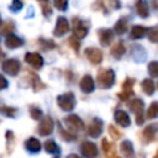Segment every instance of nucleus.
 <instances>
[{
    "label": "nucleus",
    "instance_id": "1",
    "mask_svg": "<svg viewBox=\"0 0 158 158\" xmlns=\"http://www.w3.org/2000/svg\"><path fill=\"white\" fill-rule=\"evenodd\" d=\"M115 81V73L112 69H102L98 74V84L102 89H109Z\"/></svg>",
    "mask_w": 158,
    "mask_h": 158
},
{
    "label": "nucleus",
    "instance_id": "2",
    "mask_svg": "<svg viewBox=\"0 0 158 158\" xmlns=\"http://www.w3.org/2000/svg\"><path fill=\"white\" fill-rule=\"evenodd\" d=\"M57 102L59 107L64 111H72L75 106V98L73 93H65L57 98Z\"/></svg>",
    "mask_w": 158,
    "mask_h": 158
},
{
    "label": "nucleus",
    "instance_id": "3",
    "mask_svg": "<svg viewBox=\"0 0 158 158\" xmlns=\"http://www.w3.org/2000/svg\"><path fill=\"white\" fill-rule=\"evenodd\" d=\"M64 122H65V126L69 128V131L72 133L74 132H78V131H81L84 128V122L81 121V118L77 115H69L64 118Z\"/></svg>",
    "mask_w": 158,
    "mask_h": 158
},
{
    "label": "nucleus",
    "instance_id": "4",
    "mask_svg": "<svg viewBox=\"0 0 158 158\" xmlns=\"http://www.w3.org/2000/svg\"><path fill=\"white\" fill-rule=\"evenodd\" d=\"M128 107L132 112H135L136 115V122L137 125H142L144 121V116H143V102L139 99H135L128 104Z\"/></svg>",
    "mask_w": 158,
    "mask_h": 158
},
{
    "label": "nucleus",
    "instance_id": "5",
    "mask_svg": "<svg viewBox=\"0 0 158 158\" xmlns=\"http://www.w3.org/2000/svg\"><path fill=\"white\" fill-rule=\"evenodd\" d=\"M1 68H2V70H4L6 74H9V75H16V74H19L21 65H20V62H19L17 59L11 58V59H6V60L2 63Z\"/></svg>",
    "mask_w": 158,
    "mask_h": 158
},
{
    "label": "nucleus",
    "instance_id": "6",
    "mask_svg": "<svg viewBox=\"0 0 158 158\" xmlns=\"http://www.w3.org/2000/svg\"><path fill=\"white\" fill-rule=\"evenodd\" d=\"M80 152L85 158H95L98 156V148L95 143H91L89 141H85L80 146Z\"/></svg>",
    "mask_w": 158,
    "mask_h": 158
},
{
    "label": "nucleus",
    "instance_id": "7",
    "mask_svg": "<svg viewBox=\"0 0 158 158\" xmlns=\"http://www.w3.org/2000/svg\"><path fill=\"white\" fill-rule=\"evenodd\" d=\"M84 53L93 64H99L102 60V52L96 47H89L84 51Z\"/></svg>",
    "mask_w": 158,
    "mask_h": 158
},
{
    "label": "nucleus",
    "instance_id": "8",
    "mask_svg": "<svg viewBox=\"0 0 158 158\" xmlns=\"http://www.w3.org/2000/svg\"><path fill=\"white\" fill-rule=\"evenodd\" d=\"M53 127H54L53 120H52L49 116H46V117L41 121L40 126H38V133H40L41 136H48V135H51V133L53 132Z\"/></svg>",
    "mask_w": 158,
    "mask_h": 158
},
{
    "label": "nucleus",
    "instance_id": "9",
    "mask_svg": "<svg viewBox=\"0 0 158 158\" xmlns=\"http://www.w3.org/2000/svg\"><path fill=\"white\" fill-rule=\"evenodd\" d=\"M73 33L77 38H84L88 33V28L84 26L83 21L78 17L73 19Z\"/></svg>",
    "mask_w": 158,
    "mask_h": 158
},
{
    "label": "nucleus",
    "instance_id": "10",
    "mask_svg": "<svg viewBox=\"0 0 158 158\" xmlns=\"http://www.w3.org/2000/svg\"><path fill=\"white\" fill-rule=\"evenodd\" d=\"M68 31H69V23H68L67 19L63 17V16H59V17L57 19V25H56V28H54V31H53L54 36L60 37V36H63L64 33H67Z\"/></svg>",
    "mask_w": 158,
    "mask_h": 158
},
{
    "label": "nucleus",
    "instance_id": "11",
    "mask_svg": "<svg viewBox=\"0 0 158 158\" xmlns=\"http://www.w3.org/2000/svg\"><path fill=\"white\" fill-rule=\"evenodd\" d=\"M25 62L28 63L30 65H32L33 68L38 69V68H41L42 64H43V58H42V56L38 54V53L28 52V53H26V56H25Z\"/></svg>",
    "mask_w": 158,
    "mask_h": 158
},
{
    "label": "nucleus",
    "instance_id": "12",
    "mask_svg": "<svg viewBox=\"0 0 158 158\" xmlns=\"http://www.w3.org/2000/svg\"><path fill=\"white\" fill-rule=\"evenodd\" d=\"M102 132V121L99 118H94L88 128V133L91 137H99L100 133Z\"/></svg>",
    "mask_w": 158,
    "mask_h": 158
},
{
    "label": "nucleus",
    "instance_id": "13",
    "mask_svg": "<svg viewBox=\"0 0 158 158\" xmlns=\"http://www.w3.org/2000/svg\"><path fill=\"white\" fill-rule=\"evenodd\" d=\"M112 37H114V31L110 28H101L99 31V38L102 46H109L112 41Z\"/></svg>",
    "mask_w": 158,
    "mask_h": 158
},
{
    "label": "nucleus",
    "instance_id": "14",
    "mask_svg": "<svg viewBox=\"0 0 158 158\" xmlns=\"http://www.w3.org/2000/svg\"><path fill=\"white\" fill-rule=\"evenodd\" d=\"M80 89H81V91H84L86 94L91 93L95 89L94 80H93V78L90 75H84L81 78V80H80Z\"/></svg>",
    "mask_w": 158,
    "mask_h": 158
},
{
    "label": "nucleus",
    "instance_id": "15",
    "mask_svg": "<svg viewBox=\"0 0 158 158\" xmlns=\"http://www.w3.org/2000/svg\"><path fill=\"white\" fill-rule=\"evenodd\" d=\"M5 44L9 48H17V47H20V46L23 44V40L20 38V37H17L14 33H10V35H7L5 37Z\"/></svg>",
    "mask_w": 158,
    "mask_h": 158
},
{
    "label": "nucleus",
    "instance_id": "16",
    "mask_svg": "<svg viewBox=\"0 0 158 158\" xmlns=\"http://www.w3.org/2000/svg\"><path fill=\"white\" fill-rule=\"evenodd\" d=\"M115 121H116L118 125L123 126V127H127V126H130V123H131V118H130L128 114H126L123 110H117V111L115 112Z\"/></svg>",
    "mask_w": 158,
    "mask_h": 158
},
{
    "label": "nucleus",
    "instance_id": "17",
    "mask_svg": "<svg viewBox=\"0 0 158 158\" xmlns=\"http://www.w3.org/2000/svg\"><path fill=\"white\" fill-rule=\"evenodd\" d=\"M157 130H158V125H157V123L148 125V126L143 130V132H142L144 141H146V142H151V141H153V139H154V136H156Z\"/></svg>",
    "mask_w": 158,
    "mask_h": 158
},
{
    "label": "nucleus",
    "instance_id": "18",
    "mask_svg": "<svg viewBox=\"0 0 158 158\" xmlns=\"http://www.w3.org/2000/svg\"><path fill=\"white\" fill-rule=\"evenodd\" d=\"M25 147H26L27 151H30V152H32V153H37V152H40V149H41V143H40V141H38L37 138L31 137V138H28V139L25 142Z\"/></svg>",
    "mask_w": 158,
    "mask_h": 158
},
{
    "label": "nucleus",
    "instance_id": "19",
    "mask_svg": "<svg viewBox=\"0 0 158 158\" xmlns=\"http://www.w3.org/2000/svg\"><path fill=\"white\" fill-rule=\"evenodd\" d=\"M136 11L141 17H147L149 14V9L146 0H137L136 1Z\"/></svg>",
    "mask_w": 158,
    "mask_h": 158
},
{
    "label": "nucleus",
    "instance_id": "20",
    "mask_svg": "<svg viewBox=\"0 0 158 158\" xmlns=\"http://www.w3.org/2000/svg\"><path fill=\"white\" fill-rule=\"evenodd\" d=\"M148 28L143 27V26H133L132 30H131V35L130 37L133 38V40H138V38H142L143 36H146Z\"/></svg>",
    "mask_w": 158,
    "mask_h": 158
},
{
    "label": "nucleus",
    "instance_id": "21",
    "mask_svg": "<svg viewBox=\"0 0 158 158\" xmlns=\"http://www.w3.org/2000/svg\"><path fill=\"white\" fill-rule=\"evenodd\" d=\"M123 53H125V46H123V42L122 41H118V42H116L114 46H112V48H111V54H112V57H115V58H121L122 56H123Z\"/></svg>",
    "mask_w": 158,
    "mask_h": 158
},
{
    "label": "nucleus",
    "instance_id": "22",
    "mask_svg": "<svg viewBox=\"0 0 158 158\" xmlns=\"http://www.w3.org/2000/svg\"><path fill=\"white\" fill-rule=\"evenodd\" d=\"M127 30V22H126V19L121 17L116 23H115V27H114V31L117 33V35H122L125 33Z\"/></svg>",
    "mask_w": 158,
    "mask_h": 158
},
{
    "label": "nucleus",
    "instance_id": "23",
    "mask_svg": "<svg viewBox=\"0 0 158 158\" xmlns=\"http://www.w3.org/2000/svg\"><path fill=\"white\" fill-rule=\"evenodd\" d=\"M121 152L125 157H131L133 154V146L130 141H123L121 143Z\"/></svg>",
    "mask_w": 158,
    "mask_h": 158
},
{
    "label": "nucleus",
    "instance_id": "24",
    "mask_svg": "<svg viewBox=\"0 0 158 158\" xmlns=\"http://www.w3.org/2000/svg\"><path fill=\"white\" fill-rule=\"evenodd\" d=\"M142 90L147 94V95H152L154 91V83L151 79H144L142 81Z\"/></svg>",
    "mask_w": 158,
    "mask_h": 158
},
{
    "label": "nucleus",
    "instance_id": "25",
    "mask_svg": "<svg viewBox=\"0 0 158 158\" xmlns=\"http://www.w3.org/2000/svg\"><path fill=\"white\" fill-rule=\"evenodd\" d=\"M147 117L148 118H156L158 117V101H154L151 104L147 111Z\"/></svg>",
    "mask_w": 158,
    "mask_h": 158
},
{
    "label": "nucleus",
    "instance_id": "26",
    "mask_svg": "<svg viewBox=\"0 0 158 158\" xmlns=\"http://www.w3.org/2000/svg\"><path fill=\"white\" fill-rule=\"evenodd\" d=\"M44 149H46V152H48V153H58L59 152V148H58V146L56 144V142L54 141H46L44 142Z\"/></svg>",
    "mask_w": 158,
    "mask_h": 158
},
{
    "label": "nucleus",
    "instance_id": "27",
    "mask_svg": "<svg viewBox=\"0 0 158 158\" xmlns=\"http://www.w3.org/2000/svg\"><path fill=\"white\" fill-rule=\"evenodd\" d=\"M16 111H17L16 109L9 107V106H1V107H0V112H2V115L9 116V117H15Z\"/></svg>",
    "mask_w": 158,
    "mask_h": 158
},
{
    "label": "nucleus",
    "instance_id": "28",
    "mask_svg": "<svg viewBox=\"0 0 158 158\" xmlns=\"http://www.w3.org/2000/svg\"><path fill=\"white\" fill-rule=\"evenodd\" d=\"M148 73L153 78L158 77V62H151L148 64Z\"/></svg>",
    "mask_w": 158,
    "mask_h": 158
},
{
    "label": "nucleus",
    "instance_id": "29",
    "mask_svg": "<svg viewBox=\"0 0 158 158\" xmlns=\"http://www.w3.org/2000/svg\"><path fill=\"white\" fill-rule=\"evenodd\" d=\"M148 38L151 42H158V26L148 30Z\"/></svg>",
    "mask_w": 158,
    "mask_h": 158
},
{
    "label": "nucleus",
    "instance_id": "30",
    "mask_svg": "<svg viewBox=\"0 0 158 158\" xmlns=\"http://www.w3.org/2000/svg\"><path fill=\"white\" fill-rule=\"evenodd\" d=\"M30 114H31V117L33 120H40L42 117V111L36 106H31L30 107Z\"/></svg>",
    "mask_w": 158,
    "mask_h": 158
},
{
    "label": "nucleus",
    "instance_id": "31",
    "mask_svg": "<svg viewBox=\"0 0 158 158\" xmlns=\"http://www.w3.org/2000/svg\"><path fill=\"white\" fill-rule=\"evenodd\" d=\"M109 133H110V136L112 137V139H118L120 138V131L115 127V126H112V125H110L109 126Z\"/></svg>",
    "mask_w": 158,
    "mask_h": 158
},
{
    "label": "nucleus",
    "instance_id": "32",
    "mask_svg": "<svg viewBox=\"0 0 158 158\" xmlns=\"http://www.w3.org/2000/svg\"><path fill=\"white\" fill-rule=\"evenodd\" d=\"M67 2H68V0H53L54 6L60 11H64L67 9Z\"/></svg>",
    "mask_w": 158,
    "mask_h": 158
},
{
    "label": "nucleus",
    "instance_id": "33",
    "mask_svg": "<svg viewBox=\"0 0 158 158\" xmlns=\"http://www.w3.org/2000/svg\"><path fill=\"white\" fill-rule=\"evenodd\" d=\"M59 132H60V136H62V138H64V139H67V141H70V139H75V136H74V133H72V132H65V131H63L62 128L59 130Z\"/></svg>",
    "mask_w": 158,
    "mask_h": 158
},
{
    "label": "nucleus",
    "instance_id": "34",
    "mask_svg": "<svg viewBox=\"0 0 158 158\" xmlns=\"http://www.w3.org/2000/svg\"><path fill=\"white\" fill-rule=\"evenodd\" d=\"M35 80H36V83L33 81V90H35V91H38V90H41V89L44 88V84H42V83L40 81V79H38L37 75H35Z\"/></svg>",
    "mask_w": 158,
    "mask_h": 158
},
{
    "label": "nucleus",
    "instance_id": "35",
    "mask_svg": "<svg viewBox=\"0 0 158 158\" xmlns=\"http://www.w3.org/2000/svg\"><path fill=\"white\" fill-rule=\"evenodd\" d=\"M22 9V1L21 0H12V6L11 10L12 11H19Z\"/></svg>",
    "mask_w": 158,
    "mask_h": 158
},
{
    "label": "nucleus",
    "instance_id": "36",
    "mask_svg": "<svg viewBox=\"0 0 158 158\" xmlns=\"http://www.w3.org/2000/svg\"><path fill=\"white\" fill-rule=\"evenodd\" d=\"M133 83H135V79L127 78V79H126V81H125V83H123V85H122L123 90H131V88H132Z\"/></svg>",
    "mask_w": 158,
    "mask_h": 158
},
{
    "label": "nucleus",
    "instance_id": "37",
    "mask_svg": "<svg viewBox=\"0 0 158 158\" xmlns=\"http://www.w3.org/2000/svg\"><path fill=\"white\" fill-rule=\"evenodd\" d=\"M101 146H102V149H104V152L109 154V152H110V149L112 148V146H111V144L107 142V139H106V138H104V139L101 141Z\"/></svg>",
    "mask_w": 158,
    "mask_h": 158
},
{
    "label": "nucleus",
    "instance_id": "38",
    "mask_svg": "<svg viewBox=\"0 0 158 158\" xmlns=\"http://www.w3.org/2000/svg\"><path fill=\"white\" fill-rule=\"evenodd\" d=\"M132 94H133V93H132V90H123L122 93H120V94H118V98H120L121 100H127Z\"/></svg>",
    "mask_w": 158,
    "mask_h": 158
},
{
    "label": "nucleus",
    "instance_id": "39",
    "mask_svg": "<svg viewBox=\"0 0 158 158\" xmlns=\"http://www.w3.org/2000/svg\"><path fill=\"white\" fill-rule=\"evenodd\" d=\"M69 43H70V47L74 48V49L78 52V49H79V42H78L77 37H70V38H69Z\"/></svg>",
    "mask_w": 158,
    "mask_h": 158
},
{
    "label": "nucleus",
    "instance_id": "40",
    "mask_svg": "<svg viewBox=\"0 0 158 158\" xmlns=\"http://www.w3.org/2000/svg\"><path fill=\"white\" fill-rule=\"evenodd\" d=\"M42 12L44 14V15H51V12H52V9L49 7V5L48 4H42Z\"/></svg>",
    "mask_w": 158,
    "mask_h": 158
},
{
    "label": "nucleus",
    "instance_id": "41",
    "mask_svg": "<svg viewBox=\"0 0 158 158\" xmlns=\"http://www.w3.org/2000/svg\"><path fill=\"white\" fill-rule=\"evenodd\" d=\"M12 28H14V26H12L11 23H7V26H5L4 28H1V33H5V35L7 36V35H10V33H11L10 31H11Z\"/></svg>",
    "mask_w": 158,
    "mask_h": 158
},
{
    "label": "nucleus",
    "instance_id": "42",
    "mask_svg": "<svg viewBox=\"0 0 158 158\" xmlns=\"http://www.w3.org/2000/svg\"><path fill=\"white\" fill-rule=\"evenodd\" d=\"M5 88H7V80L5 79V77H2L0 74V90H2Z\"/></svg>",
    "mask_w": 158,
    "mask_h": 158
},
{
    "label": "nucleus",
    "instance_id": "43",
    "mask_svg": "<svg viewBox=\"0 0 158 158\" xmlns=\"http://www.w3.org/2000/svg\"><path fill=\"white\" fill-rule=\"evenodd\" d=\"M67 158H81V157H79L78 154H69Z\"/></svg>",
    "mask_w": 158,
    "mask_h": 158
},
{
    "label": "nucleus",
    "instance_id": "44",
    "mask_svg": "<svg viewBox=\"0 0 158 158\" xmlns=\"http://www.w3.org/2000/svg\"><path fill=\"white\" fill-rule=\"evenodd\" d=\"M2 57H4V53H2V52H1V51H0V59H1V58H2Z\"/></svg>",
    "mask_w": 158,
    "mask_h": 158
},
{
    "label": "nucleus",
    "instance_id": "45",
    "mask_svg": "<svg viewBox=\"0 0 158 158\" xmlns=\"http://www.w3.org/2000/svg\"><path fill=\"white\" fill-rule=\"evenodd\" d=\"M112 158H120V157H116V156H114V157H112Z\"/></svg>",
    "mask_w": 158,
    "mask_h": 158
},
{
    "label": "nucleus",
    "instance_id": "46",
    "mask_svg": "<svg viewBox=\"0 0 158 158\" xmlns=\"http://www.w3.org/2000/svg\"><path fill=\"white\" fill-rule=\"evenodd\" d=\"M0 26H1V17H0Z\"/></svg>",
    "mask_w": 158,
    "mask_h": 158
},
{
    "label": "nucleus",
    "instance_id": "47",
    "mask_svg": "<svg viewBox=\"0 0 158 158\" xmlns=\"http://www.w3.org/2000/svg\"><path fill=\"white\" fill-rule=\"evenodd\" d=\"M41 1H47V0H41Z\"/></svg>",
    "mask_w": 158,
    "mask_h": 158
},
{
    "label": "nucleus",
    "instance_id": "48",
    "mask_svg": "<svg viewBox=\"0 0 158 158\" xmlns=\"http://www.w3.org/2000/svg\"><path fill=\"white\" fill-rule=\"evenodd\" d=\"M157 153H158V152H157ZM156 158H158V154H157V157H156Z\"/></svg>",
    "mask_w": 158,
    "mask_h": 158
}]
</instances>
